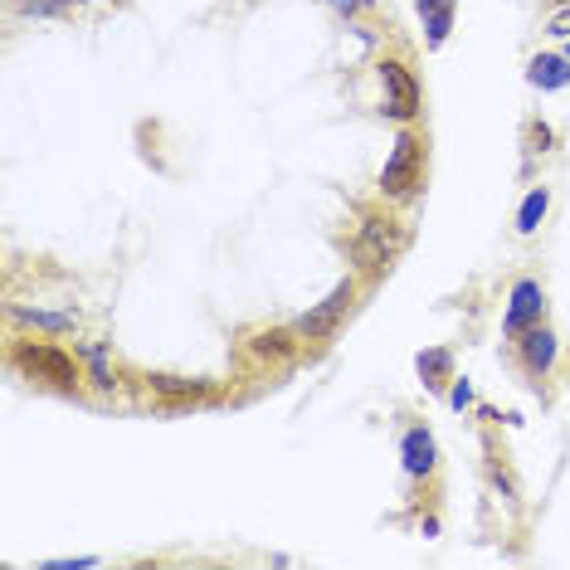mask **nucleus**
I'll return each mask as SVG.
<instances>
[{"mask_svg":"<svg viewBox=\"0 0 570 570\" xmlns=\"http://www.w3.org/2000/svg\"><path fill=\"white\" fill-rule=\"evenodd\" d=\"M10 366L59 395H79V381H83L79 352H63L55 342H16L10 346Z\"/></svg>","mask_w":570,"mask_h":570,"instance_id":"nucleus-1","label":"nucleus"},{"mask_svg":"<svg viewBox=\"0 0 570 570\" xmlns=\"http://www.w3.org/2000/svg\"><path fill=\"white\" fill-rule=\"evenodd\" d=\"M424 171H430V151H424V137L414 127H400L391 157L381 166V196L395 205H410L424 196Z\"/></svg>","mask_w":570,"mask_h":570,"instance_id":"nucleus-2","label":"nucleus"},{"mask_svg":"<svg viewBox=\"0 0 570 570\" xmlns=\"http://www.w3.org/2000/svg\"><path fill=\"white\" fill-rule=\"evenodd\" d=\"M405 249V229L395 215H361L356 235H352V258L366 278H381L395 264V254Z\"/></svg>","mask_w":570,"mask_h":570,"instance_id":"nucleus-3","label":"nucleus"},{"mask_svg":"<svg viewBox=\"0 0 570 570\" xmlns=\"http://www.w3.org/2000/svg\"><path fill=\"white\" fill-rule=\"evenodd\" d=\"M381 112L400 127H414L424 112V94H420V79L405 59H381Z\"/></svg>","mask_w":570,"mask_h":570,"instance_id":"nucleus-4","label":"nucleus"},{"mask_svg":"<svg viewBox=\"0 0 570 570\" xmlns=\"http://www.w3.org/2000/svg\"><path fill=\"white\" fill-rule=\"evenodd\" d=\"M356 293H361V288H356L352 278H346V283H336V288H332L327 297H322L317 307H307V313L293 322V332L303 336V342H332V336L342 332V322L352 317V307H356Z\"/></svg>","mask_w":570,"mask_h":570,"instance_id":"nucleus-5","label":"nucleus"},{"mask_svg":"<svg viewBox=\"0 0 570 570\" xmlns=\"http://www.w3.org/2000/svg\"><path fill=\"white\" fill-rule=\"evenodd\" d=\"M547 322V288L537 278H517L512 283V297H508V313H502V336L517 342L527 327Z\"/></svg>","mask_w":570,"mask_h":570,"instance_id":"nucleus-6","label":"nucleus"},{"mask_svg":"<svg viewBox=\"0 0 570 570\" xmlns=\"http://www.w3.org/2000/svg\"><path fill=\"white\" fill-rule=\"evenodd\" d=\"M556 352H561V346H556V332L547 327V322H537V327H527L522 336H517V361H522V371H527L537 385L551 375Z\"/></svg>","mask_w":570,"mask_h":570,"instance_id":"nucleus-7","label":"nucleus"},{"mask_svg":"<svg viewBox=\"0 0 570 570\" xmlns=\"http://www.w3.org/2000/svg\"><path fill=\"white\" fill-rule=\"evenodd\" d=\"M400 459H405V473L410 478H430L439 469V449H434V434L424 430V424H414L400 439Z\"/></svg>","mask_w":570,"mask_h":570,"instance_id":"nucleus-8","label":"nucleus"},{"mask_svg":"<svg viewBox=\"0 0 570 570\" xmlns=\"http://www.w3.org/2000/svg\"><path fill=\"white\" fill-rule=\"evenodd\" d=\"M10 322H16V327H30V332H45V336L79 332V313H49V307H24V303L10 307Z\"/></svg>","mask_w":570,"mask_h":570,"instance_id":"nucleus-9","label":"nucleus"},{"mask_svg":"<svg viewBox=\"0 0 570 570\" xmlns=\"http://www.w3.org/2000/svg\"><path fill=\"white\" fill-rule=\"evenodd\" d=\"M73 352L83 361V375L98 385V391H118V371H112V356L102 342H73Z\"/></svg>","mask_w":570,"mask_h":570,"instance_id":"nucleus-10","label":"nucleus"},{"mask_svg":"<svg viewBox=\"0 0 570 570\" xmlns=\"http://www.w3.org/2000/svg\"><path fill=\"white\" fill-rule=\"evenodd\" d=\"M297 352V332L293 327H264L249 336V356L254 361H288Z\"/></svg>","mask_w":570,"mask_h":570,"instance_id":"nucleus-11","label":"nucleus"},{"mask_svg":"<svg viewBox=\"0 0 570 570\" xmlns=\"http://www.w3.org/2000/svg\"><path fill=\"white\" fill-rule=\"evenodd\" d=\"M527 83L531 88H547V94H551V88H566L570 83V59L566 55H537L527 63Z\"/></svg>","mask_w":570,"mask_h":570,"instance_id":"nucleus-12","label":"nucleus"},{"mask_svg":"<svg viewBox=\"0 0 570 570\" xmlns=\"http://www.w3.org/2000/svg\"><path fill=\"white\" fill-rule=\"evenodd\" d=\"M414 366H420L424 391H444V385L453 381V356L444 352V346H434V352H420V356H414Z\"/></svg>","mask_w":570,"mask_h":570,"instance_id":"nucleus-13","label":"nucleus"},{"mask_svg":"<svg viewBox=\"0 0 570 570\" xmlns=\"http://www.w3.org/2000/svg\"><path fill=\"white\" fill-rule=\"evenodd\" d=\"M414 6H420L424 30H430V45L439 49L449 40V30H453V0H414Z\"/></svg>","mask_w":570,"mask_h":570,"instance_id":"nucleus-14","label":"nucleus"},{"mask_svg":"<svg viewBox=\"0 0 570 570\" xmlns=\"http://www.w3.org/2000/svg\"><path fill=\"white\" fill-rule=\"evenodd\" d=\"M547 210H551V190H547V186L527 190L522 210H517V235H537V229H541V219H547Z\"/></svg>","mask_w":570,"mask_h":570,"instance_id":"nucleus-15","label":"nucleus"},{"mask_svg":"<svg viewBox=\"0 0 570 570\" xmlns=\"http://www.w3.org/2000/svg\"><path fill=\"white\" fill-rule=\"evenodd\" d=\"M327 6L336 10V16H346V20H352V16H371V10H375V0H327Z\"/></svg>","mask_w":570,"mask_h":570,"instance_id":"nucleus-16","label":"nucleus"},{"mask_svg":"<svg viewBox=\"0 0 570 570\" xmlns=\"http://www.w3.org/2000/svg\"><path fill=\"white\" fill-rule=\"evenodd\" d=\"M527 137H531V151H551V141H556L547 122H527Z\"/></svg>","mask_w":570,"mask_h":570,"instance_id":"nucleus-17","label":"nucleus"},{"mask_svg":"<svg viewBox=\"0 0 570 570\" xmlns=\"http://www.w3.org/2000/svg\"><path fill=\"white\" fill-rule=\"evenodd\" d=\"M449 405H453V410H473V385H469V381H459V375H453V391H449Z\"/></svg>","mask_w":570,"mask_h":570,"instance_id":"nucleus-18","label":"nucleus"},{"mask_svg":"<svg viewBox=\"0 0 570 570\" xmlns=\"http://www.w3.org/2000/svg\"><path fill=\"white\" fill-rule=\"evenodd\" d=\"M547 35H556V40H570V6L561 10V16H551V24H547Z\"/></svg>","mask_w":570,"mask_h":570,"instance_id":"nucleus-19","label":"nucleus"},{"mask_svg":"<svg viewBox=\"0 0 570 570\" xmlns=\"http://www.w3.org/2000/svg\"><path fill=\"white\" fill-rule=\"evenodd\" d=\"M59 10H73V6H88V0H55Z\"/></svg>","mask_w":570,"mask_h":570,"instance_id":"nucleus-20","label":"nucleus"},{"mask_svg":"<svg viewBox=\"0 0 570 570\" xmlns=\"http://www.w3.org/2000/svg\"><path fill=\"white\" fill-rule=\"evenodd\" d=\"M566 59H570V49H566Z\"/></svg>","mask_w":570,"mask_h":570,"instance_id":"nucleus-21","label":"nucleus"}]
</instances>
